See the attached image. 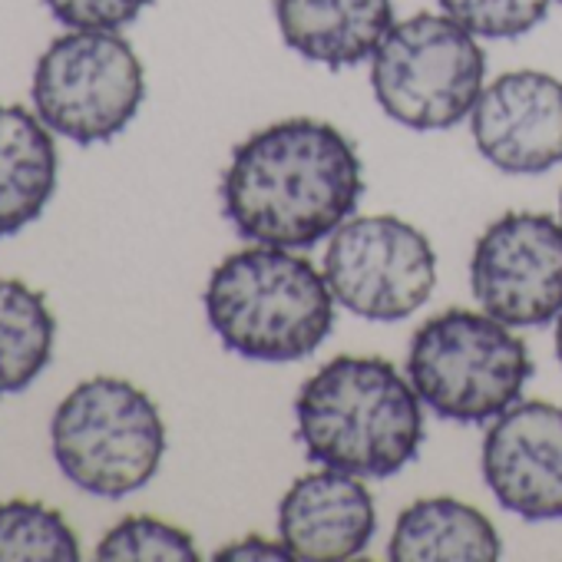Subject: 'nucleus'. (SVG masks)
Wrapping results in <instances>:
<instances>
[{
	"label": "nucleus",
	"mask_w": 562,
	"mask_h": 562,
	"mask_svg": "<svg viewBox=\"0 0 562 562\" xmlns=\"http://www.w3.org/2000/svg\"><path fill=\"white\" fill-rule=\"evenodd\" d=\"M325 278L351 315L401 322L434 295L437 255L430 238L397 215L348 218L328 241Z\"/></svg>",
	"instance_id": "6e6552de"
},
{
	"label": "nucleus",
	"mask_w": 562,
	"mask_h": 562,
	"mask_svg": "<svg viewBox=\"0 0 562 562\" xmlns=\"http://www.w3.org/2000/svg\"><path fill=\"white\" fill-rule=\"evenodd\" d=\"M31 97L50 133L97 146L136 120L146 100V74L116 31H67L41 54Z\"/></svg>",
	"instance_id": "0eeeda50"
},
{
	"label": "nucleus",
	"mask_w": 562,
	"mask_h": 562,
	"mask_svg": "<svg viewBox=\"0 0 562 562\" xmlns=\"http://www.w3.org/2000/svg\"><path fill=\"white\" fill-rule=\"evenodd\" d=\"M44 4L67 31H123L153 0H44Z\"/></svg>",
	"instance_id": "aec40b11"
},
{
	"label": "nucleus",
	"mask_w": 562,
	"mask_h": 562,
	"mask_svg": "<svg viewBox=\"0 0 562 562\" xmlns=\"http://www.w3.org/2000/svg\"><path fill=\"white\" fill-rule=\"evenodd\" d=\"M60 473L83 493L120 499L143 490L162 463L166 424L146 391L123 378L77 384L50 420Z\"/></svg>",
	"instance_id": "20e7f679"
},
{
	"label": "nucleus",
	"mask_w": 562,
	"mask_h": 562,
	"mask_svg": "<svg viewBox=\"0 0 562 562\" xmlns=\"http://www.w3.org/2000/svg\"><path fill=\"white\" fill-rule=\"evenodd\" d=\"M552 0H440L447 18L483 41H516L542 24Z\"/></svg>",
	"instance_id": "6ab92c4d"
},
{
	"label": "nucleus",
	"mask_w": 562,
	"mask_h": 562,
	"mask_svg": "<svg viewBox=\"0 0 562 562\" xmlns=\"http://www.w3.org/2000/svg\"><path fill=\"white\" fill-rule=\"evenodd\" d=\"M470 133L486 162L506 176H542L562 162V83L513 70L483 87Z\"/></svg>",
	"instance_id": "9b49d317"
},
{
	"label": "nucleus",
	"mask_w": 562,
	"mask_h": 562,
	"mask_svg": "<svg viewBox=\"0 0 562 562\" xmlns=\"http://www.w3.org/2000/svg\"><path fill=\"white\" fill-rule=\"evenodd\" d=\"M387 555L397 562H493L499 559V532L476 506L427 496L397 516Z\"/></svg>",
	"instance_id": "2eb2a0df"
},
{
	"label": "nucleus",
	"mask_w": 562,
	"mask_h": 562,
	"mask_svg": "<svg viewBox=\"0 0 562 562\" xmlns=\"http://www.w3.org/2000/svg\"><path fill=\"white\" fill-rule=\"evenodd\" d=\"M218 562H241V559H292L289 546L285 542H271V539H261V536H245L238 542H228L215 552Z\"/></svg>",
	"instance_id": "412c9836"
},
{
	"label": "nucleus",
	"mask_w": 562,
	"mask_h": 562,
	"mask_svg": "<svg viewBox=\"0 0 562 562\" xmlns=\"http://www.w3.org/2000/svg\"><path fill=\"white\" fill-rule=\"evenodd\" d=\"M218 195L241 238L312 248L351 218L364 195V169L338 126L281 120L235 146Z\"/></svg>",
	"instance_id": "f257e3e1"
},
{
	"label": "nucleus",
	"mask_w": 562,
	"mask_h": 562,
	"mask_svg": "<svg viewBox=\"0 0 562 562\" xmlns=\"http://www.w3.org/2000/svg\"><path fill=\"white\" fill-rule=\"evenodd\" d=\"M532 374L519 335L486 312L450 308L417 328L407 378L443 420L483 424L513 407Z\"/></svg>",
	"instance_id": "39448f33"
},
{
	"label": "nucleus",
	"mask_w": 562,
	"mask_h": 562,
	"mask_svg": "<svg viewBox=\"0 0 562 562\" xmlns=\"http://www.w3.org/2000/svg\"><path fill=\"white\" fill-rule=\"evenodd\" d=\"M470 289L509 328H539L562 312V222L506 212L473 245Z\"/></svg>",
	"instance_id": "1a4fd4ad"
},
{
	"label": "nucleus",
	"mask_w": 562,
	"mask_h": 562,
	"mask_svg": "<svg viewBox=\"0 0 562 562\" xmlns=\"http://www.w3.org/2000/svg\"><path fill=\"white\" fill-rule=\"evenodd\" d=\"M57 322L21 278H0V397L27 391L50 364Z\"/></svg>",
	"instance_id": "dca6fc26"
},
{
	"label": "nucleus",
	"mask_w": 562,
	"mask_h": 562,
	"mask_svg": "<svg viewBox=\"0 0 562 562\" xmlns=\"http://www.w3.org/2000/svg\"><path fill=\"white\" fill-rule=\"evenodd\" d=\"M555 355H559V364H562V312H559V325H555Z\"/></svg>",
	"instance_id": "4be33fe9"
},
{
	"label": "nucleus",
	"mask_w": 562,
	"mask_h": 562,
	"mask_svg": "<svg viewBox=\"0 0 562 562\" xmlns=\"http://www.w3.org/2000/svg\"><path fill=\"white\" fill-rule=\"evenodd\" d=\"M57 166L47 123L18 103H0V238L44 215L57 189Z\"/></svg>",
	"instance_id": "4468645a"
},
{
	"label": "nucleus",
	"mask_w": 562,
	"mask_h": 562,
	"mask_svg": "<svg viewBox=\"0 0 562 562\" xmlns=\"http://www.w3.org/2000/svg\"><path fill=\"white\" fill-rule=\"evenodd\" d=\"M424 401L384 358H335L295 401L299 440L312 463L355 476H394L420 450Z\"/></svg>",
	"instance_id": "f03ea898"
},
{
	"label": "nucleus",
	"mask_w": 562,
	"mask_h": 562,
	"mask_svg": "<svg viewBox=\"0 0 562 562\" xmlns=\"http://www.w3.org/2000/svg\"><path fill=\"white\" fill-rule=\"evenodd\" d=\"M100 562H195V539L156 516H126L97 546Z\"/></svg>",
	"instance_id": "a211bd4d"
},
{
	"label": "nucleus",
	"mask_w": 562,
	"mask_h": 562,
	"mask_svg": "<svg viewBox=\"0 0 562 562\" xmlns=\"http://www.w3.org/2000/svg\"><path fill=\"white\" fill-rule=\"evenodd\" d=\"M274 21L295 54L328 70H348L374 57L394 27L391 0H274Z\"/></svg>",
	"instance_id": "ddd939ff"
},
{
	"label": "nucleus",
	"mask_w": 562,
	"mask_h": 562,
	"mask_svg": "<svg viewBox=\"0 0 562 562\" xmlns=\"http://www.w3.org/2000/svg\"><path fill=\"white\" fill-rule=\"evenodd\" d=\"M202 302L218 341L245 361H305L335 328L328 278L295 248L232 251L215 265Z\"/></svg>",
	"instance_id": "7ed1b4c3"
},
{
	"label": "nucleus",
	"mask_w": 562,
	"mask_h": 562,
	"mask_svg": "<svg viewBox=\"0 0 562 562\" xmlns=\"http://www.w3.org/2000/svg\"><path fill=\"white\" fill-rule=\"evenodd\" d=\"M74 562L80 539L60 509L37 499L0 503V562Z\"/></svg>",
	"instance_id": "f3484780"
},
{
	"label": "nucleus",
	"mask_w": 562,
	"mask_h": 562,
	"mask_svg": "<svg viewBox=\"0 0 562 562\" xmlns=\"http://www.w3.org/2000/svg\"><path fill=\"white\" fill-rule=\"evenodd\" d=\"M480 470L506 513L529 522L562 519V407L516 401L493 417Z\"/></svg>",
	"instance_id": "9d476101"
},
{
	"label": "nucleus",
	"mask_w": 562,
	"mask_h": 562,
	"mask_svg": "<svg viewBox=\"0 0 562 562\" xmlns=\"http://www.w3.org/2000/svg\"><path fill=\"white\" fill-rule=\"evenodd\" d=\"M486 77L476 37L447 14H414L394 24L371 57V90L381 110L417 133L463 123Z\"/></svg>",
	"instance_id": "423d86ee"
},
{
	"label": "nucleus",
	"mask_w": 562,
	"mask_h": 562,
	"mask_svg": "<svg viewBox=\"0 0 562 562\" xmlns=\"http://www.w3.org/2000/svg\"><path fill=\"white\" fill-rule=\"evenodd\" d=\"M559 212H562V195H559Z\"/></svg>",
	"instance_id": "5701e85b"
},
{
	"label": "nucleus",
	"mask_w": 562,
	"mask_h": 562,
	"mask_svg": "<svg viewBox=\"0 0 562 562\" xmlns=\"http://www.w3.org/2000/svg\"><path fill=\"white\" fill-rule=\"evenodd\" d=\"M278 532L292 559H355L378 532V506L361 476L325 467L299 476L281 496Z\"/></svg>",
	"instance_id": "f8f14e48"
}]
</instances>
